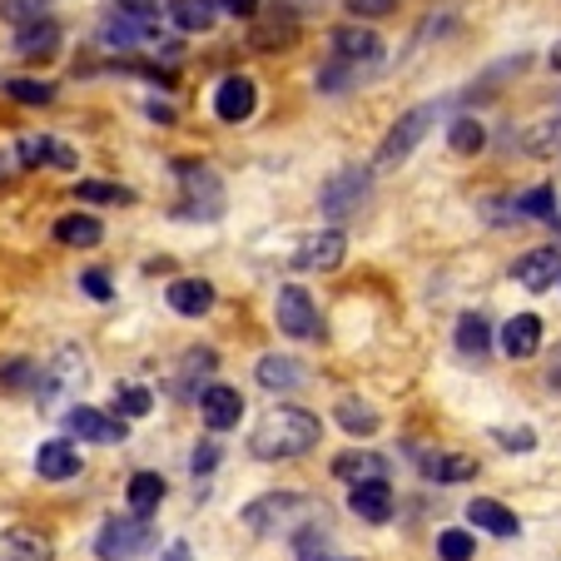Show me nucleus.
<instances>
[{
  "label": "nucleus",
  "instance_id": "nucleus-46",
  "mask_svg": "<svg viewBox=\"0 0 561 561\" xmlns=\"http://www.w3.org/2000/svg\"><path fill=\"white\" fill-rule=\"evenodd\" d=\"M164 561H194V551L184 541H174V547H164Z\"/></svg>",
  "mask_w": 561,
  "mask_h": 561
},
{
  "label": "nucleus",
  "instance_id": "nucleus-13",
  "mask_svg": "<svg viewBox=\"0 0 561 561\" xmlns=\"http://www.w3.org/2000/svg\"><path fill=\"white\" fill-rule=\"evenodd\" d=\"M199 413H204V423H209V433H229V427H239V417H244V398H239V388L214 382V388L199 392Z\"/></svg>",
  "mask_w": 561,
  "mask_h": 561
},
{
  "label": "nucleus",
  "instance_id": "nucleus-44",
  "mask_svg": "<svg viewBox=\"0 0 561 561\" xmlns=\"http://www.w3.org/2000/svg\"><path fill=\"white\" fill-rule=\"evenodd\" d=\"M497 443L507 447V453H531L537 437H531V427H517V433H497Z\"/></svg>",
  "mask_w": 561,
  "mask_h": 561
},
{
  "label": "nucleus",
  "instance_id": "nucleus-14",
  "mask_svg": "<svg viewBox=\"0 0 561 561\" xmlns=\"http://www.w3.org/2000/svg\"><path fill=\"white\" fill-rule=\"evenodd\" d=\"M512 278H517L522 288H531V294H547L561 278V249H531V254H522Z\"/></svg>",
  "mask_w": 561,
  "mask_h": 561
},
{
  "label": "nucleus",
  "instance_id": "nucleus-2",
  "mask_svg": "<svg viewBox=\"0 0 561 561\" xmlns=\"http://www.w3.org/2000/svg\"><path fill=\"white\" fill-rule=\"evenodd\" d=\"M318 507L313 497H304V492H268V497H254L244 507V527L254 531V537H278V531H304L313 527Z\"/></svg>",
  "mask_w": 561,
  "mask_h": 561
},
{
  "label": "nucleus",
  "instance_id": "nucleus-29",
  "mask_svg": "<svg viewBox=\"0 0 561 561\" xmlns=\"http://www.w3.org/2000/svg\"><path fill=\"white\" fill-rule=\"evenodd\" d=\"M457 348L467 353V358H482V353L492 348V329L482 313H462L457 318Z\"/></svg>",
  "mask_w": 561,
  "mask_h": 561
},
{
  "label": "nucleus",
  "instance_id": "nucleus-6",
  "mask_svg": "<svg viewBox=\"0 0 561 561\" xmlns=\"http://www.w3.org/2000/svg\"><path fill=\"white\" fill-rule=\"evenodd\" d=\"M180 184H184L180 214H190V219H219L224 214V184L209 164H180Z\"/></svg>",
  "mask_w": 561,
  "mask_h": 561
},
{
  "label": "nucleus",
  "instance_id": "nucleus-23",
  "mask_svg": "<svg viewBox=\"0 0 561 561\" xmlns=\"http://www.w3.org/2000/svg\"><path fill=\"white\" fill-rule=\"evenodd\" d=\"M145 35H149V25L135 21V15H125V11L100 21V45H105V50H129V45H139Z\"/></svg>",
  "mask_w": 561,
  "mask_h": 561
},
{
  "label": "nucleus",
  "instance_id": "nucleus-28",
  "mask_svg": "<svg viewBox=\"0 0 561 561\" xmlns=\"http://www.w3.org/2000/svg\"><path fill=\"white\" fill-rule=\"evenodd\" d=\"M45 159H50V164H60V170H75V149H65V145H55V139H21V164L25 170H31V164H45Z\"/></svg>",
  "mask_w": 561,
  "mask_h": 561
},
{
  "label": "nucleus",
  "instance_id": "nucleus-15",
  "mask_svg": "<svg viewBox=\"0 0 561 561\" xmlns=\"http://www.w3.org/2000/svg\"><path fill=\"white\" fill-rule=\"evenodd\" d=\"M333 477H343L348 488H358V482H388V457L348 447V453L333 457Z\"/></svg>",
  "mask_w": 561,
  "mask_h": 561
},
{
  "label": "nucleus",
  "instance_id": "nucleus-43",
  "mask_svg": "<svg viewBox=\"0 0 561 561\" xmlns=\"http://www.w3.org/2000/svg\"><path fill=\"white\" fill-rule=\"evenodd\" d=\"M190 467H194V477L214 472V467H219V447H214V443H199V447H194V457H190Z\"/></svg>",
  "mask_w": 561,
  "mask_h": 561
},
{
  "label": "nucleus",
  "instance_id": "nucleus-32",
  "mask_svg": "<svg viewBox=\"0 0 561 561\" xmlns=\"http://www.w3.org/2000/svg\"><path fill=\"white\" fill-rule=\"evenodd\" d=\"M75 194H80V204H135V190H125V184H100V180H80Z\"/></svg>",
  "mask_w": 561,
  "mask_h": 561
},
{
  "label": "nucleus",
  "instance_id": "nucleus-22",
  "mask_svg": "<svg viewBox=\"0 0 561 561\" xmlns=\"http://www.w3.org/2000/svg\"><path fill=\"white\" fill-rule=\"evenodd\" d=\"M423 477L427 482H467L477 477V462L467 453H423Z\"/></svg>",
  "mask_w": 561,
  "mask_h": 561
},
{
  "label": "nucleus",
  "instance_id": "nucleus-1",
  "mask_svg": "<svg viewBox=\"0 0 561 561\" xmlns=\"http://www.w3.org/2000/svg\"><path fill=\"white\" fill-rule=\"evenodd\" d=\"M318 437H323V423L308 408H268L259 417V427L249 433V453L259 462H288V457L313 453Z\"/></svg>",
  "mask_w": 561,
  "mask_h": 561
},
{
  "label": "nucleus",
  "instance_id": "nucleus-40",
  "mask_svg": "<svg viewBox=\"0 0 561 561\" xmlns=\"http://www.w3.org/2000/svg\"><path fill=\"white\" fill-rule=\"evenodd\" d=\"M119 11L135 15V21H154V15H170V0H119Z\"/></svg>",
  "mask_w": 561,
  "mask_h": 561
},
{
  "label": "nucleus",
  "instance_id": "nucleus-24",
  "mask_svg": "<svg viewBox=\"0 0 561 561\" xmlns=\"http://www.w3.org/2000/svg\"><path fill=\"white\" fill-rule=\"evenodd\" d=\"M55 239H60L65 249H95L100 239H105V224L90 219V214H65V219L55 224Z\"/></svg>",
  "mask_w": 561,
  "mask_h": 561
},
{
  "label": "nucleus",
  "instance_id": "nucleus-34",
  "mask_svg": "<svg viewBox=\"0 0 561 561\" xmlns=\"http://www.w3.org/2000/svg\"><path fill=\"white\" fill-rule=\"evenodd\" d=\"M447 145H453L457 154H477V149L488 145V129L477 125V119H457V125L447 129Z\"/></svg>",
  "mask_w": 561,
  "mask_h": 561
},
{
  "label": "nucleus",
  "instance_id": "nucleus-38",
  "mask_svg": "<svg viewBox=\"0 0 561 561\" xmlns=\"http://www.w3.org/2000/svg\"><path fill=\"white\" fill-rule=\"evenodd\" d=\"M115 408H119L125 417H145L149 408H154V398H149V388L129 382V388H119V392H115Z\"/></svg>",
  "mask_w": 561,
  "mask_h": 561
},
{
  "label": "nucleus",
  "instance_id": "nucleus-33",
  "mask_svg": "<svg viewBox=\"0 0 561 561\" xmlns=\"http://www.w3.org/2000/svg\"><path fill=\"white\" fill-rule=\"evenodd\" d=\"M517 209L527 214V219H557V190H551V184H537V190H527L517 199Z\"/></svg>",
  "mask_w": 561,
  "mask_h": 561
},
{
  "label": "nucleus",
  "instance_id": "nucleus-39",
  "mask_svg": "<svg viewBox=\"0 0 561 561\" xmlns=\"http://www.w3.org/2000/svg\"><path fill=\"white\" fill-rule=\"evenodd\" d=\"M343 5H348L353 25H358V21H382V15L398 11V0H343Z\"/></svg>",
  "mask_w": 561,
  "mask_h": 561
},
{
  "label": "nucleus",
  "instance_id": "nucleus-27",
  "mask_svg": "<svg viewBox=\"0 0 561 561\" xmlns=\"http://www.w3.org/2000/svg\"><path fill=\"white\" fill-rule=\"evenodd\" d=\"M259 382H264L268 392H288L304 382V368H298L294 358H278V353H268V358H259Z\"/></svg>",
  "mask_w": 561,
  "mask_h": 561
},
{
  "label": "nucleus",
  "instance_id": "nucleus-42",
  "mask_svg": "<svg viewBox=\"0 0 561 561\" xmlns=\"http://www.w3.org/2000/svg\"><path fill=\"white\" fill-rule=\"evenodd\" d=\"M80 288H85L95 304H105V298L115 294V288H110V274H105V268H85V274H80Z\"/></svg>",
  "mask_w": 561,
  "mask_h": 561
},
{
  "label": "nucleus",
  "instance_id": "nucleus-9",
  "mask_svg": "<svg viewBox=\"0 0 561 561\" xmlns=\"http://www.w3.org/2000/svg\"><path fill=\"white\" fill-rule=\"evenodd\" d=\"M343 254H348V239H343V229H323V233H308L304 244H298L294 264L304 268V274H333V268L343 264Z\"/></svg>",
  "mask_w": 561,
  "mask_h": 561
},
{
  "label": "nucleus",
  "instance_id": "nucleus-48",
  "mask_svg": "<svg viewBox=\"0 0 561 561\" xmlns=\"http://www.w3.org/2000/svg\"><path fill=\"white\" fill-rule=\"evenodd\" d=\"M551 70H561V41L551 45Z\"/></svg>",
  "mask_w": 561,
  "mask_h": 561
},
{
  "label": "nucleus",
  "instance_id": "nucleus-17",
  "mask_svg": "<svg viewBox=\"0 0 561 561\" xmlns=\"http://www.w3.org/2000/svg\"><path fill=\"white\" fill-rule=\"evenodd\" d=\"M467 522H472V527H482V531H492V537H517V531H522L517 512H507L497 497H472V502H467Z\"/></svg>",
  "mask_w": 561,
  "mask_h": 561
},
{
  "label": "nucleus",
  "instance_id": "nucleus-35",
  "mask_svg": "<svg viewBox=\"0 0 561 561\" xmlns=\"http://www.w3.org/2000/svg\"><path fill=\"white\" fill-rule=\"evenodd\" d=\"M5 95H11L15 105H50L55 85H45V80H5Z\"/></svg>",
  "mask_w": 561,
  "mask_h": 561
},
{
  "label": "nucleus",
  "instance_id": "nucleus-25",
  "mask_svg": "<svg viewBox=\"0 0 561 561\" xmlns=\"http://www.w3.org/2000/svg\"><path fill=\"white\" fill-rule=\"evenodd\" d=\"M164 477L159 472H135L129 477V488H125V497H129V512H135V517H149V512L159 507V502H164Z\"/></svg>",
  "mask_w": 561,
  "mask_h": 561
},
{
  "label": "nucleus",
  "instance_id": "nucleus-31",
  "mask_svg": "<svg viewBox=\"0 0 561 561\" xmlns=\"http://www.w3.org/2000/svg\"><path fill=\"white\" fill-rule=\"evenodd\" d=\"M339 423H343V433H353V437L378 433V413H373L368 403H358V398H343L339 403Z\"/></svg>",
  "mask_w": 561,
  "mask_h": 561
},
{
  "label": "nucleus",
  "instance_id": "nucleus-8",
  "mask_svg": "<svg viewBox=\"0 0 561 561\" xmlns=\"http://www.w3.org/2000/svg\"><path fill=\"white\" fill-rule=\"evenodd\" d=\"M274 313H278V329H284L288 339H318V333H323V318H318L313 298H308V288H298V284L278 288Z\"/></svg>",
  "mask_w": 561,
  "mask_h": 561
},
{
  "label": "nucleus",
  "instance_id": "nucleus-30",
  "mask_svg": "<svg viewBox=\"0 0 561 561\" xmlns=\"http://www.w3.org/2000/svg\"><path fill=\"white\" fill-rule=\"evenodd\" d=\"M170 21L180 25V31H209L214 0H170Z\"/></svg>",
  "mask_w": 561,
  "mask_h": 561
},
{
  "label": "nucleus",
  "instance_id": "nucleus-7",
  "mask_svg": "<svg viewBox=\"0 0 561 561\" xmlns=\"http://www.w3.org/2000/svg\"><path fill=\"white\" fill-rule=\"evenodd\" d=\"M329 45H333L329 60L348 65V70H358V75H368V70H378L382 65V41L368 31V25H339Z\"/></svg>",
  "mask_w": 561,
  "mask_h": 561
},
{
  "label": "nucleus",
  "instance_id": "nucleus-3",
  "mask_svg": "<svg viewBox=\"0 0 561 561\" xmlns=\"http://www.w3.org/2000/svg\"><path fill=\"white\" fill-rule=\"evenodd\" d=\"M437 125V105H413L398 125L388 129V139L378 145V159H373V170H398L408 154H413L417 145L427 139V129Z\"/></svg>",
  "mask_w": 561,
  "mask_h": 561
},
{
  "label": "nucleus",
  "instance_id": "nucleus-37",
  "mask_svg": "<svg viewBox=\"0 0 561 561\" xmlns=\"http://www.w3.org/2000/svg\"><path fill=\"white\" fill-rule=\"evenodd\" d=\"M472 551H477L472 531H443L437 537V557L443 561H472Z\"/></svg>",
  "mask_w": 561,
  "mask_h": 561
},
{
  "label": "nucleus",
  "instance_id": "nucleus-45",
  "mask_svg": "<svg viewBox=\"0 0 561 561\" xmlns=\"http://www.w3.org/2000/svg\"><path fill=\"white\" fill-rule=\"evenodd\" d=\"M233 15H259V0H224Z\"/></svg>",
  "mask_w": 561,
  "mask_h": 561
},
{
  "label": "nucleus",
  "instance_id": "nucleus-41",
  "mask_svg": "<svg viewBox=\"0 0 561 561\" xmlns=\"http://www.w3.org/2000/svg\"><path fill=\"white\" fill-rule=\"evenodd\" d=\"M0 15H5V21H15L21 31H25V25L41 21V11H35L31 0H0Z\"/></svg>",
  "mask_w": 561,
  "mask_h": 561
},
{
  "label": "nucleus",
  "instance_id": "nucleus-5",
  "mask_svg": "<svg viewBox=\"0 0 561 561\" xmlns=\"http://www.w3.org/2000/svg\"><path fill=\"white\" fill-rule=\"evenodd\" d=\"M368 184H373L368 170H339L323 190H318V209H323V219H333V224L353 219V214L368 204Z\"/></svg>",
  "mask_w": 561,
  "mask_h": 561
},
{
  "label": "nucleus",
  "instance_id": "nucleus-18",
  "mask_svg": "<svg viewBox=\"0 0 561 561\" xmlns=\"http://www.w3.org/2000/svg\"><path fill=\"white\" fill-rule=\"evenodd\" d=\"M541 348V318L537 313H517L502 323V353L507 358H531Z\"/></svg>",
  "mask_w": 561,
  "mask_h": 561
},
{
  "label": "nucleus",
  "instance_id": "nucleus-19",
  "mask_svg": "<svg viewBox=\"0 0 561 561\" xmlns=\"http://www.w3.org/2000/svg\"><path fill=\"white\" fill-rule=\"evenodd\" d=\"M35 472H41L45 482H65V477L80 472V453H75L65 437H50V443H41V453H35Z\"/></svg>",
  "mask_w": 561,
  "mask_h": 561
},
{
  "label": "nucleus",
  "instance_id": "nucleus-12",
  "mask_svg": "<svg viewBox=\"0 0 561 561\" xmlns=\"http://www.w3.org/2000/svg\"><path fill=\"white\" fill-rule=\"evenodd\" d=\"M65 427L80 443H125V417H105L100 408H85V403L65 413Z\"/></svg>",
  "mask_w": 561,
  "mask_h": 561
},
{
  "label": "nucleus",
  "instance_id": "nucleus-16",
  "mask_svg": "<svg viewBox=\"0 0 561 561\" xmlns=\"http://www.w3.org/2000/svg\"><path fill=\"white\" fill-rule=\"evenodd\" d=\"M0 561H50V537L35 527H5L0 531Z\"/></svg>",
  "mask_w": 561,
  "mask_h": 561
},
{
  "label": "nucleus",
  "instance_id": "nucleus-26",
  "mask_svg": "<svg viewBox=\"0 0 561 561\" xmlns=\"http://www.w3.org/2000/svg\"><path fill=\"white\" fill-rule=\"evenodd\" d=\"M55 45H60V25L55 21H35V25H25V31L15 35V55H25V60L55 55Z\"/></svg>",
  "mask_w": 561,
  "mask_h": 561
},
{
  "label": "nucleus",
  "instance_id": "nucleus-20",
  "mask_svg": "<svg viewBox=\"0 0 561 561\" xmlns=\"http://www.w3.org/2000/svg\"><path fill=\"white\" fill-rule=\"evenodd\" d=\"M348 507L358 512L363 522L382 527V522L392 517V488H388V482H358V488L348 492Z\"/></svg>",
  "mask_w": 561,
  "mask_h": 561
},
{
  "label": "nucleus",
  "instance_id": "nucleus-36",
  "mask_svg": "<svg viewBox=\"0 0 561 561\" xmlns=\"http://www.w3.org/2000/svg\"><path fill=\"white\" fill-rule=\"evenodd\" d=\"M31 382H41V368H35L31 358H11V363H0V388L21 392V388H31Z\"/></svg>",
  "mask_w": 561,
  "mask_h": 561
},
{
  "label": "nucleus",
  "instance_id": "nucleus-11",
  "mask_svg": "<svg viewBox=\"0 0 561 561\" xmlns=\"http://www.w3.org/2000/svg\"><path fill=\"white\" fill-rule=\"evenodd\" d=\"M294 41H298V21L288 11H268V15H259L254 25H249V50H259V55H274V50H294Z\"/></svg>",
  "mask_w": 561,
  "mask_h": 561
},
{
  "label": "nucleus",
  "instance_id": "nucleus-21",
  "mask_svg": "<svg viewBox=\"0 0 561 561\" xmlns=\"http://www.w3.org/2000/svg\"><path fill=\"white\" fill-rule=\"evenodd\" d=\"M164 298H170L174 313L199 318V313H209V308H214V284H204V278H174Z\"/></svg>",
  "mask_w": 561,
  "mask_h": 561
},
{
  "label": "nucleus",
  "instance_id": "nucleus-10",
  "mask_svg": "<svg viewBox=\"0 0 561 561\" xmlns=\"http://www.w3.org/2000/svg\"><path fill=\"white\" fill-rule=\"evenodd\" d=\"M259 105V90L249 75H224L219 90H214V115L224 119V125H239V119H249Z\"/></svg>",
  "mask_w": 561,
  "mask_h": 561
},
{
  "label": "nucleus",
  "instance_id": "nucleus-47",
  "mask_svg": "<svg viewBox=\"0 0 561 561\" xmlns=\"http://www.w3.org/2000/svg\"><path fill=\"white\" fill-rule=\"evenodd\" d=\"M149 115H154V119H164V125H174V110H170V105H159V100H154V105H149Z\"/></svg>",
  "mask_w": 561,
  "mask_h": 561
},
{
  "label": "nucleus",
  "instance_id": "nucleus-4",
  "mask_svg": "<svg viewBox=\"0 0 561 561\" xmlns=\"http://www.w3.org/2000/svg\"><path fill=\"white\" fill-rule=\"evenodd\" d=\"M154 547V527L149 517H110L95 537V557L100 561H135Z\"/></svg>",
  "mask_w": 561,
  "mask_h": 561
}]
</instances>
